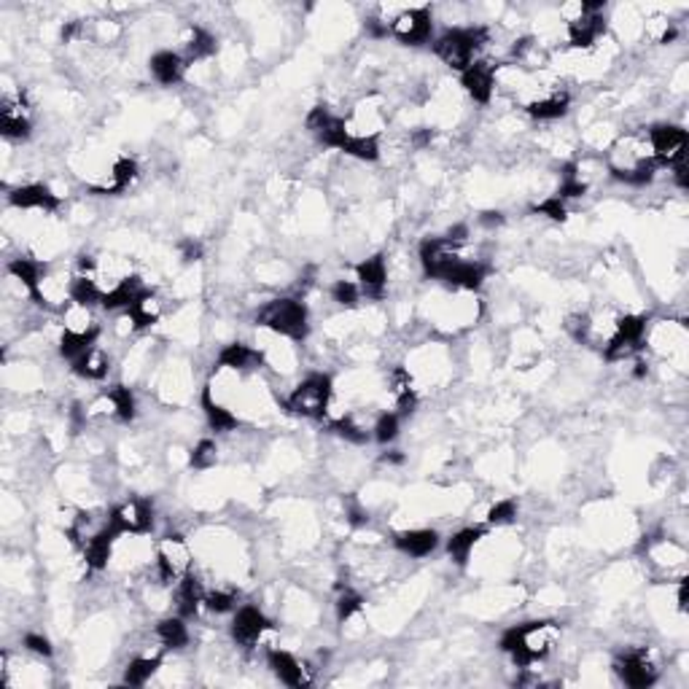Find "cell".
I'll return each mask as SVG.
<instances>
[{"mask_svg":"<svg viewBox=\"0 0 689 689\" xmlns=\"http://www.w3.org/2000/svg\"><path fill=\"white\" fill-rule=\"evenodd\" d=\"M71 275L65 272H57V269H49L41 275L38 286L33 288V299L41 305V307H52V310H62L68 302H71Z\"/></svg>","mask_w":689,"mask_h":689,"instance_id":"obj_17","label":"cell"},{"mask_svg":"<svg viewBox=\"0 0 689 689\" xmlns=\"http://www.w3.org/2000/svg\"><path fill=\"white\" fill-rule=\"evenodd\" d=\"M181 49H184L181 57L186 60V65H194V62L208 60L216 52V38L208 30H203L197 24H189L181 35Z\"/></svg>","mask_w":689,"mask_h":689,"instance_id":"obj_22","label":"cell"},{"mask_svg":"<svg viewBox=\"0 0 689 689\" xmlns=\"http://www.w3.org/2000/svg\"><path fill=\"white\" fill-rule=\"evenodd\" d=\"M261 361H264V353L245 343H231L219 353V366H222V369H230V372L259 369Z\"/></svg>","mask_w":689,"mask_h":689,"instance_id":"obj_25","label":"cell"},{"mask_svg":"<svg viewBox=\"0 0 689 689\" xmlns=\"http://www.w3.org/2000/svg\"><path fill=\"white\" fill-rule=\"evenodd\" d=\"M644 33L652 43H674L679 38V27L674 19H668V14L663 11H655V14H647L644 19Z\"/></svg>","mask_w":689,"mask_h":689,"instance_id":"obj_37","label":"cell"},{"mask_svg":"<svg viewBox=\"0 0 689 689\" xmlns=\"http://www.w3.org/2000/svg\"><path fill=\"white\" fill-rule=\"evenodd\" d=\"M259 324L269 335L291 340V343H302L310 335V313H307L305 302L288 299V297L267 302L259 313Z\"/></svg>","mask_w":689,"mask_h":689,"instance_id":"obj_4","label":"cell"},{"mask_svg":"<svg viewBox=\"0 0 689 689\" xmlns=\"http://www.w3.org/2000/svg\"><path fill=\"white\" fill-rule=\"evenodd\" d=\"M0 132L8 140H27L33 132L30 103L22 90L5 87L0 98Z\"/></svg>","mask_w":689,"mask_h":689,"instance_id":"obj_9","label":"cell"},{"mask_svg":"<svg viewBox=\"0 0 689 689\" xmlns=\"http://www.w3.org/2000/svg\"><path fill=\"white\" fill-rule=\"evenodd\" d=\"M614 671L619 674V679L633 689H647L652 687L657 679H660V668L657 663L652 660V655L647 649H633V652H625L617 663H614Z\"/></svg>","mask_w":689,"mask_h":689,"instance_id":"obj_12","label":"cell"},{"mask_svg":"<svg viewBox=\"0 0 689 689\" xmlns=\"http://www.w3.org/2000/svg\"><path fill=\"white\" fill-rule=\"evenodd\" d=\"M393 544L410 555V558H429L437 547H439V533L431 528H415V531H404L393 539Z\"/></svg>","mask_w":689,"mask_h":689,"instance_id":"obj_23","label":"cell"},{"mask_svg":"<svg viewBox=\"0 0 689 689\" xmlns=\"http://www.w3.org/2000/svg\"><path fill=\"white\" fill-rule=\"evenodd\" d=\"M399 429H401V423H399V415H396V412H382V415L374 420V426H372L374 439H377L380 445L393 442V439L399 437Z\"/></svg>","mask_w":689,"mask_h":689,"instance_id":"obj_40","label":"cell"},{"mask_svg":"<svg viewBox=\"0 0 689 689\" xmlns=\"http://www.w3.org/2000/svg\"><path fill=\"white\" fill-rule=\"evenodd\" d=\"M267 633H272V622L267 619V614L259 606L237 609V614L231 619V638H234L237 647L253 649L264 641Z\"/></svg>","mask_w":689,"mask_h":689,"instance_id":"obj_13","label":"cell"},{"mask_svg":"<svg viewBox=\"0 0 689 689\" xmlns=\"http://www.w3.org/2000/svg\"><path fill=\"white\" fill-rule=\"evenodd\" d=\"M485 275H487V269H485V264H479V261H468V259H460L458 264L445 275V286H450L453 291H477L479 286H482V280H485Z\"/></svg>","mask_w":689,"mask_h":689,"instance_id":"obj_26","label":"cell"},{"mask_svg":"<svg viewBox=\"0 0 689 689\" xmlns=\"http://www.w3.org/2000/svg\"><path fill=\"white\" fill-rule=\"evenodd\" d=\"M361 288H358V283L355 280H337L335 286H332V299L340 305V307H358V302H361Z\"/></svg>","mask_w":689,"mask_h":689,"instance_id":"obj_42","label":"cell"},{"mask_svg":"<svg viewBox=\"0 0 689 689\" xmlns=\"http://www.w3.org/2000/svg\"><path fill=\"white\" fill-rule=\"evenodd\" d=\"M216 460H219V448H216L213 439H203L192 450V466L194 468H211V466H216Z\"/></svg>","mask_w":689,"mask_h":689,"instance_id":"obj_46","label":"cell"},{"mask_svg":"<svg viewBox=\"0 0 689 689\" xmlns=\"http://www.w3.org/2000/svg\"><path fill=\"white\" fill-rule=\"evenodd\" d=\"M156 638L162 641L165 649H184L189 644V625H186V619L181 614L178 617H165L156 625Z\"/></svg>","mask_w":689,"mask_h":689,"instance_id":"obj_33","label":"cell"},{"mask_svg":"<svg viewBox=\"0 0 689 689\" xmlns=\"http://www.w3.org/2000/svg\"><path fill=\"white\" fill-rule=\"evenodd\" d=\"M116 539H118V536L106 525L98 536H92V539L84 544V563H87L90 571H103V569H109V563H111V558H114Z\"/></svg>","mask_w":689,"mask_h":689,"instance_id":"obj_24","label":"cell"},{"mask_svg":"<svg viewBox=\"0 0 689 689\" xmlns=\"http://www.w3.org/2000/svg\"><path fill=\"white\" fill-rule=\"evenodd\" d=\"M533 213L547 216V219H552V222H566V219H569L566 200H561L558 194H552V197H547V200L536 203V205H533Z\"/></svg>","mask_w":689,"mask_h":689,"instance_id":"obj_45","label":"cell"},{"mask_svg":"<svg viewBox=\"0 0 689 689\" xmlns=\"http://www.w3.org/2000/svg\"><path fill=\"white\" fill-rule=\"evenodd\" d=\"M361 609H363V598H361L355 590L344 587L343 592H340V598H337V619L344 625V622H350Z\"/></svg>","mask_w":689,"mask_h":689,"instance_id":"obj_43","label":"cell"},{"mask_svg":"<svg viewBox=\"0 0 689 689\" xmlns=\"http://www.w3.org/2000/svg\"><path fill=\"white\" fill-rule=\"evenodd\" d=\"M606 170L614 181L628 186H647L655 181L657 162L649 148L647 132H625L619 135L606 154Z\"/></svg>","mask_w":689,"mask_h":689,"instance_id":"obj_1","label":"cell"},{"mask_svg":"<svg viewBox=\"0 0 689 689\" xmlns=\"http://www.w3.org/2000/svg\"><path fill=\"white\" fill-rule=\"evenodd\" d=\"M463 259L460 242H453L450 237H431L420 245V264L423 272L434 280H445V275Z\"/></svg>","mask_w":689,"mask_h":689,"instance_id":"obj_11","label":"cell"},{"mask_svg":"<svg viewBox=\"0 0 689 689\" xmlns=\"http://www.w3.org/2000/svg\"><path fill=\"white\" fill-rule=\"evenodd\" d=\"M203 410H205V415H208V423H211V429L213 431H234L237 429V415L227 410L224 404H219L216 399H213V393H211V388H205V393H203Z\"/></svg>","mask_w":689,"mask_h":689,"instance_id":"obj_38","label":"cell"},{"mask_svg":"<svg viewBox=\"0 0 689 689\" xmlns=\"http://www.w3.org/2000/svg\"><path fill=\"white\" fill-rule=\"evenodd\" d=\"M181 253H184L186 261H197V259L203 256V248H200V242H194V240H184V242H181Z\"/></svg>","mask_w":689,"mask_h":689,"instance_id":"obj_48","label":"cell"},{"mask_svg":"<svg viewBox=\"0 0 689 689\" xmlns=\"http://www.w3.org/2000/svg\"><path fill=\"white\" fill-rule=\"evenodd\" d=\"M571 109V95L566 90H547L525 103V111L539 121H555L563 118Z\"/></svg>","mask_w":689,"mask_h":689,"instance_id":"obj_19","label":"cell"},{"mask_svg":"<svg viewBox=\"0 0 689 689\" xmlns=\"http://www.w3.org/2000/svg\"><path fill=\"white\" fill-rule=\"evenodd\" d=\"M388 382H391V396H393L396 407L404 410V412H410V410L418 404V388H415V377L410 374V369L396 366V369L391 372Z\"/></svg>","mask_w":689,"mask_h":689,"instance_id":"obj_31","label":"cell"},{"mask_svg":"<svg viewBox=\"0 0 689 689\" xmlns=\"http://www.w3.org/2000/svg\"><path fill=\"white\" fill-rule=\"evenodd\" d=\"M205 584H203V579L200 576L192 574L184 576L178 584H175V609H178V614L184 617V619H189V617H194L197 611H200V606H205Z\"/></svg>","mask_w":689,"mask_h":689,"instance_id":"obj_21","label":"cell"},{"mask_svg":"<svg viewBox=\"0 0 689 689\" xmlns=\"http://www.w3.org/2000/svg\"><path fill=\"white\" fill-rule=\"evenodd\" d=\"M194 555L184 536L170 533L156 544V576L162 584H178L184 576L192 574Z\"/></svg>","mask_w":689,"mask_h":689,"instance_id":"obj_6","label":"cell"},{"mask_svg":"<svg viewBox=\"0 0 689 689\" xmlns=\"http://www.w3.org/2000/svg\"><path fill=\"white\" fill-rule=\"evenodd\" d=\"M514 517H517V504H514L512 498L496 501V504L487 509V514H485L487 525H509Z\"/></svg>","mask_w":689,"mask_h":689,"instance_id":"obj_44","label":"cell"},{"mask_svg":"<svg viewBox=\"0 0 689 689\" xmlns=\"http://www.w3.org/2000/svg\"><path fill=\"white\" fill-rule=\"evenodd\" d=\"M649 148L657 162V167H674L679 162H687L689 135L679 124H655L649 132Z\"/></svg>","mask_w":689,"mask_h":689,"instance_id":"obj_8","label":"cell"},{"mask_svg":"<svg viewBox=\"0 0 689 689\" xmlns=\"http://www.w3.org/2000/svg\"><path fill=\"white\" fill-rule=\"evenodd\" d=\"M143 291H146L143 280H140L137 275H132V278H127L124 283H118L116 288L106 291L100 307H103V310H111V313H116V310H124V313H127Z\"/></svg>","mask_w":689,"mask_h":689,"instance_id":"obj_29","label":"cell"},{"mask_svg":"<svg viewBox=\"0 0 689 689\" xmlns=\"http://www.w3.org/2000/svg\"><path fill=\"white\" fill-rule=\"evenodd\" d=\"M24 649L33 652V655H38V657H52V655H54L52 641H49L46 636H41V633H27V636H24Z\"/></svg>","mask_w":689,"mask_h":689,"instance_id":"obj_47","label":"cell"},{"mask_svg":"<svg viewBox=\"0 0 689 689\" xmlns=\"http://www.w3.org/2000/svg\"><path fill=\"white\" fill-rule=\"evenodd\" d=\"M186 68H189V65H186V60L181 57V52H170V49L156 52V54L148 60V71H151V76H154L162 87L178 84V81L184 79Z\"/></svg>","mask_w":689,"mask_h":689,"instance_id":"obj_20","label":"cell"},{"mask_svg":"<svg viewBox=\"0 0 689 689\" xmlns=\"http://www.w3.org/2000/svg\"><path fill=\"white\" fill-rule=\"evenodd\" d=\"M490 43L487 27H453L434 41V54L453 71L463 73L471 62L482 60V49Z\"/></svg>","mask_w":689,"mask_h":689,"instance_id":"obj_3","label":"cell"},{"mask_svg":"<svg viewBox=\"0 0 689 689\" xmlns=\"http://www.w3.org/2000/svg\"><path fill=\"white\" fill-rule=\"evenodd\" d=\"M109 528L116 536H143L154 528V509L143 498L121 501L109 512Z\"/></svg>","mask_w":689,"mask_h":689,"instance_id":"obj_10","label":"cell"},{"mask_svg":"<svg viewBox=\"0 0 689 689\" xmlns=\"http://www.w3.org/2000/svg\"><path fill=\"white\" fill-rule=\"evenodd\" d=\"M558 644H561V625L550 619L525 622V625L509 628L501 636V649L512 657V663L520 671H531L533 663L547 660Z\"/></svg>","mask_w":689,"mask_h":689,"instance_id":"obj_2","label":"cell"},{"mask_svg":"<svg viewBox=\"0 0 689 689\" xmlns=\"http://www.w3.org/2000/svg\"><path fill=\"white\" fill-rule=\"evenodd\" d=\"M109 404H111V415L121 423H129L135 420L137 415V401H135V393L127 388V385H114L109 393H106Z\"/></svg>","mask_w":689,"mask_h":689,"instance_id":"obj_39","label":"cell"},{"mask_svg":"<svg viewBox=\"0 0 689 689\" xmlns=\"http://www.w3.org/2000/svg\"><path fill=\"white\" fill-rule=\"evenodd\" d=\"M388 30L396 41L407 46H423L431 41L434 33V16L429 5H401L399 14L388 22Z\"/></svg>","mask_w":689,"mask_h":689,"instance_id":"obj_7","label":"cell"},{"mask_svg":"<svg viewBox=\"0 0 689 689\" xmlns=\"http://www.w3.org/2000/svg\"><path fill=\"white\" fill-rule=\"evenodd\" d=\"M460 87L463 92L479 103V106H487L496 95V65L487 62V60H477L471 62L463 73H460Z\"/></svg>","mask_w":689,"mask_h":689,"instance_id":"obj_14","label":"cell"},{"mask_svg":"<svg viewBox=\"0 0 689 689\" xmlns=\"http://www.w3.org/2000/svg\"><path fill=\"white\" fill-rule=\"evenodd\" d=\"M479 222H482L485 227H498V224H504V216H501L498 211H487V213L479 216Z\"/></svg>","mask_w":689,"mask_h":689,"instance_id":"obj_49","label":"cell"},{"mask_svg":"<svg viewBox=\"0 0 689 689\" xmlns=\"http://www.w3.org/2000/svg\"><path fill=\"white\" fill-rule=\"evenodd\" d=\"M482 536H485V528H463L458 533H453L448 539V555L458 566H466V561L471 558V552H474V547L479 544Z\"/></svg>","mask_w":689,"mask_h":689,"instance_id":"obj_36","label":"cell"},{"mask_svg":"<svg viewBox=\"0 0 689 689\" xmlns=\"http://www.w3.org/2000/svg\"><path fill=\"white\" fill-rule=\"evenodd\" d=\"M62 332H73V335H100V326L92 316V307L79 305V302H68L62 307Z\"/></svg>","mask_w":689,"mask_h":689,"instance_id":"obj_28","label":"cell"},{"mask_svg":"<svg viewBox=\"0 0 689 689\" xmlns=\"http://www.w3.org/2000/svg\"><path fill=\"white\" fill-rule=\"evenodd\" d=\"M8 203L19 211H41V213H57L62 205V197L46 186V184H24L11 189Z\"/></svg>","mask_w":689,"mask_h":689,"instance_id":"obj_16","label":"cell"},{"mask_svg":"<svg viewBox=\"0 0 689 689\" xmlns=\"http://www.w3.org/2000/svg\"><path fill=\"white\" fill-rule=\"evenodd\" d=\"M355 283L366 299H382L388 286V264L385 256H369L355 264Z\"/></svg>","mask_w":689,"mask_h":689,"instance_id":"obj_18","label":"cell"},{"mask_svg":"<svg viewBox=\"0 0 689 689\" xmlns=\"http://www.w3.org/2000/svg\"><path fill=\"white\" fill-rule=\"evenodd\" d=\"M234 603H237L234 590L216 587V590H208V592H205V609L213 611V614H227V611L234 609Z\"/></svg>","mask_w":689,"mask_h":689,"instance_id":"obj_41","label":"cell"},{"mask_svg":"<svg viewBox=\"0 0 689 689\" xmlns=\"http://www.w3.org/2000/svg\"><path fill=\"white\" fill-rule=\"evenodd\" d=\"M162 313H165L162 299H159L156 294H151V291H143V294L135 299V305L127 310V316H129V321H132L135 329H151L154 324H159Z\"/></svg>","mask_w":689,"mask_h":689,"instance_id":"obj_27","label":"cell"},{"mask_svg":"<svg viewBox=\"0 0 689 689\" xmlns=\"http://www.w3.org/2000/svg\"><path fill=\"white\" fill-rule=\"evenodd\" d=\"M103 297H106V291L95 280V275H79V272L73 275V280H71V302L92 307V305H103Z\"/></svg>","mask_w":689,"mask_h":689,"instance_id":"obj_35","label":"cell"},{"mask_svg":"<svg viewBox=\"0 0 689 689\" xmlns=\"http://www.w3.org/2000/svg\"><path fill=\"white\" fill-rule=\"evenodd\" d=\"M109 369H111V361H109V355H106L98 344H92L87 353H81V355L73 361V372H76L79 377H84V380H92V382L106 380V377H109Z\"/></svg>","mask_w":689,"mask_h":689,"instance_id":"obj_30","label":"cell"},{"mask_svg":"<svg viewBox=\"0 0 689 689\" xmlns=\"http://www.w3.org/2000/svg\"><path fill=\"white\" fill-rule=\"evenodd\" d=\"M335 401V388H332V377L326 374H310L305 377L286 399V410L299 415V418H310V420H321L329 415V407Z\"/></svg>","mask_w":689,"mask_h":689,"instance_id":"obj_5","label":"cell"},{"mask_svg":"<svg viewBox=\"0 0 689 689\" xmlns=\"http://www.w3.org/2000/svg\"><path fill=\"white\" fill-rule=\"evenodd\" d=\"M159 665H162L159 655H154V657L151 655H140V657L129 660L127 668H124V684L127 687H143V684H148L151 676L159 671Z\"/></svg>","mask_w":689,"mask_h":689,"instance_id":"obj_34","label":"cell"},{"mask_svg":"<svg viewBox=\"0 0 689 689\" xmlns=\"http://www.w3.org/2000/svg\"><path fill=\"white\" fill-rule=\"evenodd\" d=\"M43 272H46V264H41L38 259H30V256H19V259L8 261V275L16 283H22L27 288V294H33V288L38 286Z\"/></svg>","mask_w":689,"mask_h":689,"instance_id":"obj_32","label":"cell"},{"mask_svg":"<svg viewBox=\"0 0 689 689\" xmlns=\"http://www.w3.org/2000/svg\"><path fill=\"white\" fill-rule=\"evenodd\" d=\"M267 665L288 687H307L313 682V668H307L299 657L280 647H267Z\"/></svg>","mask_w":689,"mask_h":689,"instance_id":"obj_15","label":"cell"}]
</instances>
